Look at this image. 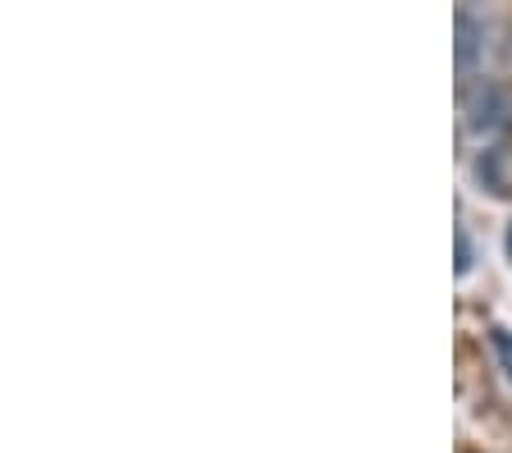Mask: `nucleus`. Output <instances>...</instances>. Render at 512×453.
<instances>
[{
  "mask_svg": "<svg viewBox=\"0 0 512 453\" xmlns=\"http://www.w3.org/2000/svg\"><path fill=\"white\" fill-rule=\"evenodd\" d=\"M490 348H494V357H499V371L512 380V330L508 325H494L490 330Z\"/></svg>",
  "mask_w": 512,
  "mask_h": 453,
  "instance_id": "nucleus-3",
  "label": "nucleus"
},
{
  "mask_svg": "<svg viewBox=\"0 0 512 453\" xmlns=\"http://www.w3.org/2000/svg\"><path fill=\"white\" fill-rule=\"evenodd\" d=\"M503 248H508V261H512V225H508V243H503Z\"/></svg>",
  "mask_w": 512,
  "mask_h": 453,
  "instance_id": "nucleus-5",
  "label": "nucleus"
},
{
  "mask_svg": "<svg viewBox=\"0 0 512 453\" xmlns=\"http://www.w3.org/2000/svg\"><path fill=\"white\" fill-rule=\"evenodd\" d=\"M512 119V97L503 87H485L476 101H471V129L476 133H490V129H503Z\"/></svg>",
  "mask_w": 512,
  "mask_h": 453,
  "instance_id": "nucleus-1",
  "label": "nucleus"
},
{
  "mask_svg": "<svg viewBox=\"0 0 512 453\" xmlns=\"http://www.w3.org/2000/svg\"><path fill=\"white\" fill-rule=\"evenodd\" d=\"M476 55H480V23L462 10L458 14V69H462V74H471V69H476Z\"/></svg>",
  "mask_w": 512,
  "mask_h": 453,
  "instance_id": "nucleus-2",
  "label": "nucleus"
},
{
  "mask_svg": "<svg viewBox=\"0 0 512 453\" xmlns=\"http://www.w3.org/2000/svg\"><path fill=\"white\" fill-rule=\"evenodd\" d=\"M453 243H458V261H453V270H458V275H471V266H476V252H471L467 229H453Z\"/></svg>",
  "mask_w": 512,
  "mask_h": 453,
  "instance_id": "nucleus-4",
  "label": "nucleus"
}]
</instances>
